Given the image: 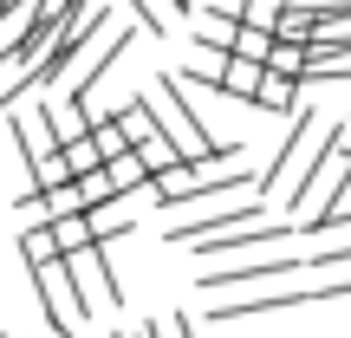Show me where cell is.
<instances>
[{
    "instance_id": "obj_1",
    "label": "cell",
    "mask_w": 351,
    "mask_h": 338,
    "mask_svg": "<svg viewBox=\"0 0 351 338\" xmlns=\"http://www.w3.org/2000/svg\"><path fill=\"white\" fill-rule=\"evenodd\" d=\"M332 124H339V117H326V111H313V104H300V111L287 117V137H280V143H274V156H267V169H254V202H267L280 182L300 189V182H306V169H313V163H319V150H326Z\"/></svg>"
},
{
    "instance_id": "obj_2",
    "label": "cell",
    "mask_w": 351,
    "mask_h": 338,
    "mask_svg": "<svg viewBox=\"0 0 351 338\" xmlns=\"http://www.w3.org/2000/svg\"><path fill=\"white\" fill-rule=\"evenodd\" d=\"M137 98H143V111H150L156 137H163L169 150L182 156V163H202V156H215V150H221V143H215L208 130H202V111L189 104V91L176 85V72L150 78V91H137ZM234 150H241V143H234Z\"/></svg>"
},
{
    "instance_id": "obj_3",
    "label": "cell",
    "mask_w": 351,
    "mask_h": 338,
    "mask_svg": "<svg viewBox=\"0 0 351 338\" xmlns=\"http://www.w3.org/2000/svg\"><path fill=\"white\" fill-rule=\"evenodd\" d=\"M345 182H351V117L332 124L319 163L306 169V182L293 189V202H287V221L306 228V221H319V215H332V208H339V195H345Z\"/></svg>"
},
{
    "instance_id": "obj_4",
    "label": "cell",
    "mask_w": 351,
    "mask_h": 338,
    "mask_svg": "<svg viewBox=\"0 0 351 338\" xmlns=\"http://www.w3.org/2000/svg\"><path fill=\"white\" fill-rule=\"evenodd\" d=\"M26 274H33V293H39V313H46L52 338H78V326H91V313L78 306V287H72V274H65V261L26 267Z\"/></svg>"
},
{
    "instance_id": "obj_5",
    "label": "cell",
    "mask_w": 351,
    "mask_h": 338,
    "mask_svg": "<svg viewBox=\"0 0 351 338\" xmlns=\"http://www.w3.org/2000/svg\"><path fill=\"white\" fill-rule=\"evenodd\" d=\"M7 130H13V143H20L26 176L46 163V156H59V143H52V130H46V98H39V104H13V111H7Z\"/></svg>"
},
{
    "instance_id": "obj_6",
    "label": "cell",
    "mask_w": 351,
    "mask_h": 338,
    "mask_svg": "<svg viewBox=\"0 0 351 338\" xmlns=\"http://www.w3.org/2000/svg\"><path fill=\"white\" fill-rule=\"evenodd\" d=\"M234 33H241V13H228V7H195V46H208V52H234Z\"/></svg>"
},
{
    "instance_id": "obj_7",
    "label": "cell",
    "mask_w": 351,
    "mask_h": 338,
    "mask_svg": "<svg viewBox=\"0 0 351 338\" xmlns=\"http://www.w3.org/2000/svg\"><path fill=\"white\" fill-rule=\"evenodd\" d=\"M104 182H111V195L124 202V195H137V189H150V169H143L137 150H124V156H111V163H104Z\"/></svg>"
},
{
    "instance_id": "obj_8",
    "label": "cell",
    "mask_w": 351,
    "mask_h": 338,
    "mask_svg": "<svg viewBox=\"0 0 351 338\" xmlns=\"http://www.w3.org/2000/svg\"><path fill=\"white\" fill-rule=\"evenodd\" d=\"M300 91H306V85H293V78H274V72H261V91H254V111H287V117H293V111L306 104Z\"/></svg>"
},
{
    "instance_id": "obj_9",
    "label": "cell",
    "mask_w": 351,
    "mask_h": 338,
    "mask_svg": "<svg viewBox=\"0 0 351 338\" xmlns=\"http://www.w3.org/2000/svg\"><path fill=\"white\" fill-rule=\"evenodd\" d=\"M111 124L124 130V143H130V150H137V143H150V137H156V124H150V111H143V98H130V104H117V111H111Z\"/></svg>"
},
{
    "instance_id": "obj_10",
    "label": "cell",
    "mask_w": 351,
    "mask_h": 338,
    "mask_svg": "<svg viewBox=\"0 0 351 338\" xmlns=\"http://www.w3.org/2000/svg\"><path fill=\"white\" fill-rule=\"evenodd\" d=\"M124 13H137L143 33H169V13H182L176 0H124Z\"/></svg>"
},
{
    "instance_id": "obj_11",
    "label": "cell",
    "mask_w": 351,
    "mask_h": 338,
    "mask_svg": "<svg viewBox=\"0 0 351 338\" xmlns=\"http://www.w3.org/2000/svg\"><path fill=\"white\" fill-rule=\"evenodd\" d=\"M261 72L293 78V85H300V78H306V46H280V39H274V52H267V65H261Z\"/></svg>"
},
{
    "instance_id": "obj_12",
    "label": "cell",
    "mask_w": 351,
    "mask_h": 338,
    "mask_svg": "<svg viewBox=\"0 0 351 338\" xmlns=\"http://www.w3.org/2000/svg\"><path fill=\"white\" fill-rule=\"evenodd\" d=\"M65 169H72V182H85V176H98L104 169V156H98V143H91V137H78V143H65Z\"/></svg>"
},
{
    "instance_id": "obj_13",
    "label": "cell",
    "mask_w": 351,
    "mask_h": 338,
    "mask_svg": "<svg viewBox=\"0 0 351 338\" xmlns=\"http://www.w3.org/2000/svg\"><path fill=\"white\" fill-rule=\"evenodd\" d=\"M20 261H26V267L59 261V248H52V228H20Z\"/></svg>"
},
{
    "instance_id": "obj_14",
    "label": "cell",
    "mask_w": 351,
    "mask_h": 338,
    "mask_svg": "<svg viewBox=\"0 0 351 338\" xmlns=\"http://www.w3.org/2000/svg\"><path fill=\"white\" fill-rule=\"evenodd\" d=\"M267 52H274V33H267V26H241V33H234V59L267 65Z\"/></svg>"
},
{
    "instance_id": "obj_15",
    "label": "cell",
    "mask_w": 351,
    "mask_h": 338,
    "mask_svg": "<svg viewBox=\"0 0 351 338\" xmlns=\"http://www.w3.org/2000/svg\"><path fill=\"white\" fill-rule=\"evenodd\" d=\"M150 338H195V326L182 313H169V319H150Z\"/></svg>"
}]
</instances>
